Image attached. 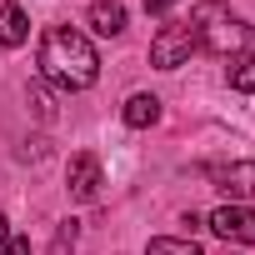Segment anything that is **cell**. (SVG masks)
Segmentation results:
<instances>
[{
  "instance_id": "obj_11",
  "label": "cell",
  "mask_w": 255,
  "mask_h": 255,
  "mask_svg": "<svg viewBox=\"0 0 255 255\" xmlns=\"http://www.w3.org/2000/svg\"><path fill=\"white\" fill-rule=\"evenodd\" d=\"M145 255H200V245H195V240H170V235H160V240L145 245Z\"/></svg>"
},
{
  "instance_id": "obj_8",
  "label": "cell",
  "mask_w": 255,
  "mask_h": 255,
  "mask_svg": "<svg viewBox=\"0 0 255 255\" xmlns=\"http://www.w3.org/2000/svg\"><path fill=\"white\" fill-rule=\"evenodd\" d=\"M160 120V100L155 95H130V100H125V125H130V130H145V125H155Z\"/></svg>"
},
{
  "instance_id": "obj_15",
  "label": "cell",
  "mask_w": 255,
  "mask_h": 255,
  "mask_svg": "<svg viewBox=\"0 0 255 255\" xmlns=\"http://www.w3.org/2000/svg\"><path fill=\"white\" fill-rule=\"evenodd\" d=\"M5 240H10V220H5V215H0V245H5Z\"/></svg>"
},
{
  "instance_id": "obj_13",
  "label": "cell",
  "mask_w": 255,
  "mask_h": 255,
  "mask_svg": "<svg viewBox=\"0 0 255 255\" xmlns=\"http://www.w3.org/2000/svg\"><path fill=\"white\" fill-rule=\"evenodd\" d=\"M0 255H30V240H20V235H10L5 245H0Z\"/></svg>"
},
{
  "instance_id": "obj_12",
  "label": "cell",
  "mask_w": 255,
  "mask_h": 255,
  "mask_svg": "<svg viewBox=\"0 0 255 255\" xmlns=\"http://www.w3.org/2000/svg\"><path fill=\"white\" fill-rule=\"evenodd\" d=\"M75 235H80V225H75V220H60V230H55V245H50V255H70V250H75Z\"/></svg>"
},
{
  "instance_id": "obj_3",
  "label": "cell",
  "mask_w": 255,
  "mask_h": 255,
  "mask_svg": "<svg viewBox=\"0 0 255 255\" xmlns=\"http://www.w3.org/2000/svg\"><path fill=\"white\" fill-rule=\"evenodd\" d=\"M190 50H195V30H190V20H170V25H160L155 40H150V65L175 70V65L190 60Z\"/></svg>"
},
{
  "instance_id": "obj_7",
  "label": "cell",
  "mask_w": 255,
  "mask_h": 255,
  "mask_svg": "<svg viewBox=\"0 0 255 255\" xmlns=\"http://www.w3.org/2000/svg\"><path fill=\"white\" fill-rule=\"evenodd\" d=\"M90 30L95 35H120L125 30V5L120 0H95L90 5Z\"/></svg>"
},
{
  "instance_id": "obj_10",
  "label": "cell",
  "mask_w": 255,
  "mask_h": 255,
  "mask_svg": "<svg viewBox=\"0 0 255 255\" xmlns=\"http://www.w3.org/2000/svg\"><path fill=\"white\" fill-rule=\"evenodd\" d=\"M230 85H235V90H245V95L255 90V50H245L240 60H230Z\"/></svg>"
},
{
  "instance_id": "obj_14",
  "label": "cell",
  "mask_w": 255,
  "mask_h": 255,
  "mask_svg": "<svg viewBox=\"0 0 255 255\" xmlns=\"http://www.w3.org/2000/svg\"><path fill=\"white\" fill-rule=\"evenodd\" d=\"M170 5H175V0H145V10H150V15H165Z\"/></svg>"
},
{
  "instance_id": "obj_4",
  "label": "cell",
  "mask_w": 255,
  "mask_h": 255,
  "mask_svg": "<svg viewBox=\"0 0 255 255\" xmlns=\"http://www.w3.org/2000/svg\"><path fill=\"white\" fill-rule=\"evenodd\" d=\"M220 240H235V245H255V210L250 205H220L210 220H205Z\"/></svg>"
},
{
  "instance_id": "obj_9",
  "label": "cell",
  "mask_w": 255,
  "mask_h": 255,
  "mask_svg": "<svg viewBox=\"0 0 255 255\" xmlns=\"http://www.w3.org/2000/svg\"><path fill=\"white\" fill-rule=\"evenodd\" d=\"M25 35H30L25 10H20V5H5V10H0V45L15 50V45H25Z\"/></svg>"
},
{
  "instance_id": "obj_1",
  "label": "cell",
  "mask_w": 255,
  "mask_h": 255,
  "mask_svg": "<svg viewBox=\"0 0 255 255\" xmlns=\"http://www.w3.org/2000/svg\"><path fill=\"white\" fill-rule=\"evenodd\" d=\"M40 75L55 80L60 90H85V85H95V75H100V55H95V45H90L80 30L50 25L45 40H40Z\"/></svg>"
},
{
  "instance_id": "obj_6",
  "label": "cell",
  "mask_w": 255,
  "mask_h": 255,
  "mask_svg": "<svg viewBox=\"0 0 255 255\" xmlns=\"http://www.w3.org/2000/svg\"><path fill=\"white\" fill-rule=\"evenodd\" d=\"M210 180L230 195V205L235 200H245V195H255V160H235V165H215L210 170Z\"/></svg>"
},
{
  "instance_id": "obj_5",
  "label": "cell",
  "mask_w": 255,
  "mask_h": 255,
  "mask_svg": "<svg viewBox=\"0 0 255 255\" xmlns=\"http://www.w3.org/2000/svg\"><path fill=\"white\" fill-rule=\"evenodd\" d=\"M65 190H70V200H95V195H100V160H95L90 150H80V155L70 160Z\"/></svg>"
},
{
  "instance_id": "obj_2",
  "label": "cell",
  "mask_w": 255,
  "mask_h": 255,
  "mask_svg": "<svg viewBox=\"0 0 255 255\" xmlns=\"http://www.w3.org/2000/svg\"><path fill=\"white\" fill-rule=\"evenodd\" d=\"M190 30H195V45H205L210 55H235L255 40V30L230 10V5H215V0H205V5L190 10Z\"/></svg>"
}]
</instances>
